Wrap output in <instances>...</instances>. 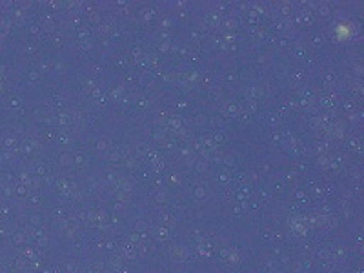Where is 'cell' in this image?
<instances>
[]
</instances>
